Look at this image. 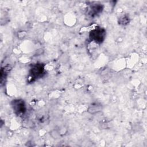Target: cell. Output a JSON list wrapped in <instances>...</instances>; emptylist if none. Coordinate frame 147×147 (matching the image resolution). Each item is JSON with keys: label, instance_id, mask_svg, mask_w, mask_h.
<instances>
[{"label": "cell", "instance_id": "obj_4", "mask_svg": "<svg viewBox=\"0 0 147 147\" xmlns=\"http://www.w3.org/2000/svg\"><path fill=\"white\" fill-rule=\"evenodd\" d=\"M103 9V6L101 4H94L90 7V11L89 14L91 16H94L101 13Z\"/></svg>", "mask_w": 147, "mask_h": 147}, {"label": "cell", "instance_id": "obj_6", "mask_svg": "<svg viewBox=\"0 0 147 147\" xmlns=\"http://www.w3.org/2000/svg\"><path fill=\"white\" fill-rule=\"evenodd\" d=\"M50 134L51 137L54 139H58L60 137V133L55 129L51 130V131L50 132Z\"/></svg>", "mask_w": 147, "mask_h": 147}, {"label": "cell", "instance_id": "obj_7", "mask_svg": "<svg viewBox=\"0 0 147 147\" xmlns=\"http://www.w3.org/2000/svg\"><path fill=\"white\" fill-rule=\"evenodd\" d=\"M129 22V18L126 16L122 17L119 19V24L122 25H126Z\"/></svg>", "mask_w": 147, "mask_h": 147}, {"label": "cell", "instance_id": "obj_3", "mask_svg": "<svg viewBox=\"0 0 147 147\" xmlns=\"http://www.w3.org/2000/svg\"><path fill=\"white\" fill-rule=\"evenodd\" d=\"M11 106L14 112L17 115H22L25 114L26 107L25 102L21 99H16L13 100Z\"/></svg>", "mask_w": 147, "mask_h": 147}, {"label": "cell", "instance_id": "obj_2", "mask_svg": "<svg viewBox=\"0 0 147 147\" xmlns=\"http://www.w3.org/2000/svg\"><path fill=\"white\" fill-rule=\"evenodd\" d=\"M44 65L41 63H37L32 65L29 70V78L33 82L41 78L44 73Z\"/></svg>", "mask_w": 147, "mask_h": 147}, {"label": "cell", "instance_id": "obj_5", "mask_svg": "<svg viewBox=\"0 0 147 147\" xmlns=\"http://www.w3.org/2000/svg\"><path fill=\"white\" fill-rule=\"evenodd\" d=\"M102 106L100 104L93 103L88 107L87 111L90 114H95L96 113L100 112V111H102Z\"/></svg>", "mask_w": 147, "mask_h": 147}, {"label": "cell", "instance_id": "obj_1", "mask_svg": "<svg viewBox=\"0 0 147 147\" xmlns=\"http://www.w3.org/2000/svg\"><path fill=\"white\" fill-rule=\"evenodd\" d=\"M106 30L105 29L97 27L91 30L89 33V38L91 41L96 44H101L103 42L106 37Z\"/></svg>", "mask_w": 147, "mask_h": 147}]
</instances>
